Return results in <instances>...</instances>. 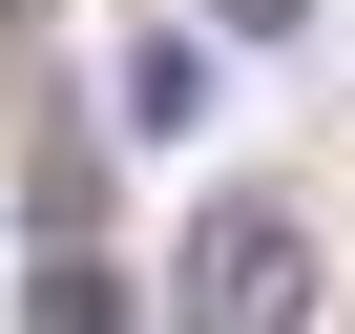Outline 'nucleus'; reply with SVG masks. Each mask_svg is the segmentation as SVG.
<instances>
[{
  "label": "nucleus",
  "mask_w": 355,
  "mask_h": 334,
  "mask_svg": "<svg viewBox=\"0 0 355 334\" xmlns=\"http://www.w3.org/2000/svg\"><path fill=\"white\" fill-rule=\"evenodd\" d=\"M167 313H189V334H313V209L209 188L189 251H167Z\"/></svg>",
  "instance_id": "obj_1"
},
{
  "label": "nucleus",
  "mask_w": 355,
  "mask_h": 334,
  "mask_svg": "<svg viewBox=\"0 0 355 334\" xmlns=\"http://www.w3.org/2000/svg\"><path fill=\"white\" fill-rule=\"evenodd\" d=\"M105 125H125V146H189V125H209V21H146V42L105 63Z\"/></svg>",
  "instance_id": "obj_2"
},
{
  "label": "nucleus",
  "mask_w": 355,
  "mask_h": 334,
  "mask_svg": "<svg viewBox=\"0 0 355 334\" xmlns=\"http://www.w3.org/2000/svg\"><path fill=\"white\" fill-rule=\"evenodd\" d=\"M21 334H125V251H42V292H21Z\"/></svg>",
  "instance_id": "obj_3"
},
{
  "label": "nucleus",
  "mask_w": 355,
  "mask_h": 334,
  "mask_svg": "<svg viewBox=\"0 0 355 334\" xmlns=\"http://www.w3.org/2000/svg\"><path fill=\"white\" fill-rule=\"evenodd\" d=\"M209 21H251V42H293V21H313V0H209Z\"/></svg>",
  "instance_id": "obj_4"
}]
</instances>
